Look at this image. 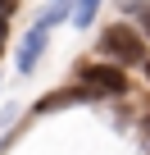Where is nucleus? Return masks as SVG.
Instances as JSON below:
<instances>
[{
	"instance_id": "nucleus-2",
	"label": "nucleus",
	"mask_w": 150,
	"mask_h": 155,
	"mask_svg": "<svg viewBox=\"0 0 150 155\" xmlns=\"http://www.w3.org/2000/svg\"><path fill=\"white\" fill-rule=\"evenodd\" d=\"M78 82L91 87L96 96H123L127 91V73L109 59V64H78Z\"/></svg>"
},
{
	"instance_id": "nucleus-10",
	"label": "nucleus",
	"mask_w": 150,
	"mask_h": 155,
	"mask_svg": "<svg viewBox=\"0 0 150 155\" xmlns=\"http://www.w3.org/2000/svg\"><path fill=\"white\" fill-rule=\"evenodd\" d=\"M14 5H18V0H0V9H5V14H14Z\"/></svg>"
},
{
	"instance_id": "nucleus-7",
	"label": "nucleus",
	"mask_w": 150,
	"mask_h": 155,
	"mask_svg": "<svg viewBox=\"0 0 150 155\" xmlns=\"http://www.w3.org/2000/svg\"><path fill=\"white\" fill-rule=\"evenodd\" d=\"M5 46H9V14L0 9V55H5Z\"/></svg>"
},
{
	"instance_id": "nucleus-1",
	"label": "nucleus",
	"mask_w": 150,
	"mask_h": 155,
	"mask_svg": "<svg viewBox=\"0 0 150 155\" xmlns=\"http://www.w3.org/2000/svg\"><path fill=\"white\" fill-rule=\"evenodd\" d=\"M100 55L105 59H114V64H145V41H141V32L136 28H127V23H114V28H105L100 32Z\"/></svg>"
},
{
	"instance_id": "nucleus-4",
	"label": "nucleus",
	"mask_w": 150,
	"mask_h": 155,
	"mask_svg": "<svg viewBox=\"0 0 150 155\" xmlns=\"http://www.w3.org/2000/svg\"><path fill=\"white\" fill-rule=\"evenodd\" d=\"M78 101H100V96H96L91 87H82V82H78V87H64V91H50V96H41V101H37V110H41V114H50V110L78 105Z\"/></svg>"
},
{
	"instance_id": "nucleus-8",
	"label": "nucleus",
	"mask_w": 150,
	"mask_h": 155,
	"mask_svg": "<svg viewBox=\"0 0 150 155\" xmlns=\"http://www.w3.org/2000/svg\"><path fill=\"white\" fill-rule=\"evenodd\" d=\"M145 5H150V0H118V9H123V14H141Z\"/></svg>"
},
{
	"instance_id": "nucleus-6",
	"label": "nucleus",
	"mask_w": 150,
	"mask_h": 155,
	"mask_svg": "<svg viewBox=\"0 0 150 155\" xmlns=\"http://www.w3.org/2000/svg\"><path fill=\"white\" fill-rule=\"evenodd\" d=\"M100 5H105V0H73V28H87Z\"/></svg>"
},
{
	"instance_id": "nucleus-9",
	"label": "nucleus",
	"mask_w": 150,
	"mask_h": 155,
	"mask_svg": "<svg viewBox=\"0 0 150 155\" xmlns=\"http://www.w3.org/2000/svg\"><path fill=\"white\" fill-rule=\"evenodd\" d=\"M136 18H141V32H145V37H150V5H145V9H141V14H136Z\"/></svg>"
},
{
	"instance_id": "nucleus-3",
	"label": "nucleus",
	"mask_w": 150,
	"mask_h": 155,
	"mask_svg": "<svg viewBox=\"0 0 150 155\" xmlns=\"http://www.w3.org/2000/svg\"><path fill=\"white\" fill-rule=\"evenodd\" d=\"M46 46H50V28L32 23V32H27V37H23V46H18V73H32V68H37V59L46 55Z\"/></svg>"
},
{
	"instance_id": "nucleus-5",
	"label": "nucleus",
	"mask_w": 150,
	"mask_h": 155,
	"mask_svg": "<svg viewBox=\"0 0 150 155\" xmlns=\"http://www.w3.org/2000/svg\"><path fill=\"white\" fill-rule=\"evenodd\" d=\"M64 18H73V0H50L37 23H41V28H55V23H64Z\"/></svg>"
},
{
	"instance_id": "nucleus-11",
	"label": "nucleus",
	"mask_w": 150,
	"mask_h": 155,
	"mask_svg": "<svg viewBox=\"0 0 150 155\" xmlns=\"http://www.w3.org/2000/svg\"><path fill=\"white\" fill-rule=\"evenodd\" d=\"M145 78H150V55H145Z\"/></svg>"
}]
</instances>
